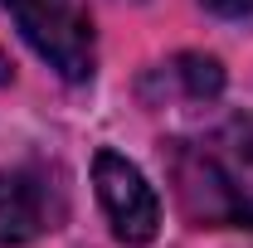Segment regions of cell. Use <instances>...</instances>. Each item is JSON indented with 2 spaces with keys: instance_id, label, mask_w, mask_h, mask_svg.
I'll return each instance as SVG.
<instances>
[{
  "instance_id": "obj_1",
  "label": "cell",
  "mask_w": 253,
  "mask_h": 248,
  "mask_svg": "<svg viewBox=\"0 0 253 248\" xmlns=\"http://www.w3.org/2000/svg\"><path fill=\"white\" fill-rule=\"evenodd\" d=\"M0 5L20 25L25 44L63 83H88L93 78V63H97L93 20L78 10V0H0Z\"/></svg>"
},
{
  "instance_id": "obj_2",
  "label": "cell",
  "mask_w": 253,
  "mask_h": 248,
  "mask_svg": "<svg viewBox=\"0 0 253 248\" xmlns=\"http://www.w3.org/2000/svg\"><path fill=\"white\" fill-rule=\"evenodd\" d=\"M170 180H175V195H180L185 214L200 229H229V224L244 229V224H253V200L224 175V165L214 156L175 141L170 146Z\"/></svg>"
},
{
  "instance_id": "obj_3",
  "label": "cell",
  "mask_w": 253,
  "mask_h": 248,
  "mask_svg": "<svg viewBox=\"0 0 253 248\" xmlns=\"http://www.w3.org/2000/svg\"><path fill=\"white\" fill-rule=\"evenodd\" d=\"M93 185H97V205L112 224L117 244L141 248L156 239L161 229V200L156 190L146 185V175L117 151H97L93 156Z\"/></svg>"
},
{
  "instance_id": "obj_4",
  "label": "cell",
  "mask_w": 253,
  "mask_h": 248,
  "mask_svg": "<svg viewBox=\"0 0 253 248\" xmlns=\"http://www.w3.org/2000/svg\"><path fill=\"white\" fill-rule=\"evenodd\" d=\"M54 229L49 185L34 170H0V248H20Z\"/></svg>"
},
{
  "instance_id": "obj_5",
  "label": "cell",
  "mask_w": 253,
  "mask_h": 248,
  "mask_svg": "<svg viewBox=\"0 0 253 248\" xmlns=\"http://www.w3.org/2000/svg\"><path fill=\"white\" fill-rule=\"evenodd\" d=\"M146 83H161V97H185V102H210L224 93V68L210 54H175L161 63Z\"/></svg>"
},
{
  "instance_id": "obj_6",
  "label": "cell",
  "mask_w": 253,
  "mask_h": 248,
  "mask_svg": "<svg viewBox=\"0 0 253 248\" xmlns=\"http://www.w3.org/2000/svg\"><path fill=\"white\" fill-rule=\"evenodd\" d=\"M224 141L234 146L239 161H249V165H253V117H234V122L224 126Z\"/></svg>"
},
{
  "instance_id": "obj_7",
  "label": "cell",
  "mask_w": 253,
  "mask_h": 248,
  "mask_svg": "<svg viewBox=\"0 0 253 248\" xmlns=\"http://www.w3.org/2000/svg\"><path fill=\"white\" fill-rule=\"evenodd\" d=\"M205 10H214L224 20H244V15H253V0H205Z\"/></svg>"
}]
</instances>
